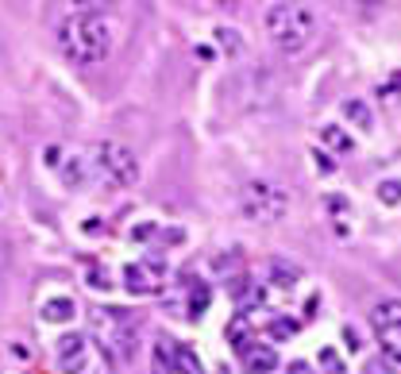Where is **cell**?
I'll return each mask as SVG.
<instances>
[{"label": "cell", "mask_w": 401, "mask_h": 374, "mask_svg": "<svg viewBox=\"0 0 401 374\" xmlns=\"http://www.w3.org/2000/svg\"><path fill=\"white\" fill-rule=\"evenodd\" d=\"M54 39L74 66H97L112 50V27L104 16H66L54 27Z\"/></svg>", "instance_id": "6da1fadb"}, {"label": "cell", "mask_w": 401, "mask_h": 374, "mask_svg": "<svg viewBox=\"0 0 401 374\" xmlns=\"http://www.w3.org/2000/svg\"><path fill=\"white\" fill-rule=\"evenodd\" d=\"M262 27L282 54H305L317 42V16L305 4H293V0L270 4L267 16H262Z\"/></svg>", "instance_id": "7a4b0ae2"}, {"label": "cell", "mask_w": 401, "mask_h": 374, "mask_svg": "<svg viewBox=\"0 0 401 374\" xmlns=\"http://www.w3.org/2000/svg\"><path fill=\"white\" fill-rule=\"evenodd\" d=\"M89 332L112 359H132L139 332L127 309H89Z\"/></svg>", "instance_id": "3957f363"}, {"label": "cell", "mask_w": 401, "mask_h": 374, "mask_svg": "<svg viewBox=\"0 0 401 374\" xmlns=\"http://www.w3.org/2000/svg\"><path fill=\"white\" fill-rule=\"evenodd\" d=\"M239 212L251 224H278L290 212V197L274 182H247L239 193Z\"/></svg>", "instance_id": "277c9868"}, {"label": "cell", "mask_w": 401, "mask_h": 374, "mask_svg": "<svg viewBox=\"0 0 401 374\" xmlns=\"http://www.w3.org/2000/svg\"><path fill=\"white\" fill-rule=\"evenodd\" d=\"M93 170L109 189H127L139 178V158L124 143H97L93 147Z\"/></svg>", "instance_id": "5b68a950"}, {"label": "cell", "mask_w": 401, "mask_h": 374, "mask_svg": "<svg viewBox=\"0 0 401 374\" xmlns=\"http://www.w3.org/2000/svg\"><path fill=\"white\" fill-rule=\"evenodd\" d=\"M370 328H375L386 355L401 363V301H378L370 309Z\"/></svg>", "instance_id": "8992f818"}, {"label": "cell", "mask_w": 401, "mask_h": 374, "mask_svg": "<svg viewBox=\"0 0 401 374\" xmlns=\"http://www.w3.org/2000/svg\"><path fill=\"white\" fill-rule=\"evenodd\" d=\"M162 286H166V263H162L159 255L135 258L124 270V290L132 293V297H150V293H159Z\"/></svg>", "instance_id": "52a82bcc"}, {"label": "cell", "mask_w": 401, "mask_h": 374, "mask_svg": "<svg viewBox=\"0 0 401 374\" xmlns=\"http://www.w3.org/2000/svg\"><path fill=\"white\" fill-rule=\"evenodd\" d=\"M54 359H58L62 374H85L89 366V348H85V336L77 332H66L54 340Z\"/></svg>", "instance_id": "ba28073f"}, {"label": "cell", "mask_w": 401, "mask_h": 374, "mask_svg": "<svg viewBox=\"0 0 401 374\" xmlns=\"http://www.w3.org/2000/svg\"><path fill=\"white\" fill-rule=\"evenodd\" d=\"M239 366H243V374H274L278 371V351L270 348V343H255V340H247L239 351Z\"/></svg>", "instance_id": "9c48e42d"}, {"label": "cell", "mask_w": 401, "mask_h": 374, "mask_svg": "<svg viewBox=\"0 0 401 374\" xmlns=\"http://www.w3.org/2000/svg\"><path fill=\"white\" fill-rule=\"evenodd\" d=\"M267 278H270V286H278V290H293V286L301 282V266L285 263V258H270Z\"/></svg>", "instance_id": "30bf717a"}, {"label": "cell", "mask_w": 401, "mask_h": 374, "mask_svg": "<svg viewBox=\"0 0 401 374\" xmlns=\"http://www.w3.org/2000/svg\"><path fill=\"white\" fill-rule=\"evenodd\" d=\"M58 174H62V185H66V189H81L85 178H89V170H85V158H81V155L62 158V162H58Z\"/></svg>", "instance_id": "8fae6325"}, {"label": "cell", "mask_w": 401, "mask_h": 374, "mask_svg": "<svg viewBox=\"0 0 401 374\" xmlns=\"http://www.w3.org/2000/svg\"><path fill=\"white\" fill-rule=\"evenodd\" d=\"M174 374H205V366H200L197 351L189 343H174Z\"/></svg>", "instance_id": "7c38bea8"}, {"label": "cell", "mask_w": 401, "mask_h": 374, "mask_svg": "<svg viewBox=\"0 0 401 374\" xmlns=\"http://www.w3.org/2000/svg\"><path fill=\"white\" fill-rule=\"evenodd\" d=\"M343 116H347L355 127H363V132H370V127H375V116H370L367 100H359V97H347V100H343Z\"/></svg>", "instance_id": "4fadbf2b"}, {"label": "cell", "mask_w": 401, "mask_h": 374, "mask_svg": "<svg viewBox=\"0 0 401 374\" xmlns=\"http://www.w3.org/2000/svg\"><path fill=\"white\" fill-rule=\"evenodd\" d=\"M150 371L155 374H174V343L170 340H159L150 348Z\"/></svg>", "instance_id": "5bb4252c"}, {"label": "cell", "mask_w": 401, "mask_h": 374, "mask_svg": "<svg viewBox=\"0 0 401 374\" xmlns=\"http://www.w3.org/2000/svg\"><path fill=\"white\" fill-rule=\"evenodd\" d=\"M74 301L70 297H50L47 305H42V320H50V325H54V320H58V325H66V320H74Z\"/></svg>", "instance_id": "9a60e30c"}, {"label": "cell", "mask_w": 401, "mask_h": 374, "mask_svg": "<svg viewBox=\"0 0 401 374\" xmlns=\"http://www.w3.org/2000/svg\"><path fill=\"white\" fill-rule=\"evenodd\" d=\"M320 143H324L328 150H336V155H347L355 143H351V135L343 132V127H336V124H324L320 127Z\"/></svg>", "instance_id": "2e32d148"}, {"label": "cell", "mask_w": 401, "mask_h": 374, "mask_svg": "<svg viewBox=\"0 0 401 374\" xmlns=\"http://www.w3.org/2000/svg\"><path fill=\"white\" fill-rule=\"evenodd\" d=\"M116 0H66L70 16H104Z\"/></svg>", "instance_id": "e0dca14e"}, {"label": "cell", "mask_w": 401, "mask_h": 374, "mask_svg": "<svg viewBox=\"0 0 401 374\" xmlns=\"http://www.w3.org/2000/svg\"><path fill=\"white\" fill-rule=\"evenodd\" d=\"M243 266V251L239 247H224L220 255H212V270L217 274H232V270H239Z\"/></svg>", "instance_id": "ac0fdd59"}, {"label": "cell", "mask_w": 401, "mask_h": 374, "mask_svg": "<svg viewBox=\"0 0 401 374\" xmlns=\"http://www.w3.org/2000/svg\"><path fill=\"white\" fill-rule=\"evenodd\" d=\"M209 301H212L209 282H193V290H189V316H200L205 309H209Z\"/></svg>", "instance_id": "d6986e66"}, {"label": "cell", "mask_w": 401, "mask_h": 374, "mask_svg": "<svg viewBox=\"0 0 401 374\" xmlns=\"http://www.w3.org/2000/svg\"><path fill=\"white\" fill-rule=\"evenodd\" d=\"M378 201L382 205H401V182H382L378 185Z\"/></svg>", "instance_id": "ffe728a7"}, {"label": "cell", "mask_w": 401, "mask_h": 374, "mask_svg": "<svg viewBox=\"0 0 401 374\" xmlns=\"http://www.w3.org/2000/svg\"><path fill=\"white\" fill-rule=\"evenodd\" d=\"M320 366H324V371H332V374H343V363H340V355H336L332 348L320 351Z\"/></svg>", "instance_id": "44dd1931"}, {"label": "cell", "mask_w": 401, "mask_h": 374, "mask_svg": "<svg viewBox=\"0 0 401 374\" xmlns=\"http://www.w3.org/2000/svg\"><path fill=\"white\" fill-rule=\"evenodd\" d=\"M89 278H93V290H112V282H109V274H104V266H89Z\"/></svg>", "instance_id": "7402d4cb"}, {"label": "cell", "mask_w": 401, "mask_h": 374, "mask_svg": "<svg viewBox=\"0 0 401 374\" xmlns=\"http://www.w3.org/2000/svg\"><path fill=\"white\" fill-rule=\"evenodd\" d=\"M297 332V325H293V320H274V328H270V336H274V340H285V336H293Z\"/></svg>", "instance_id": "603a6c76"}, {"label": "cell", "mask_w": 401, "mask_h": 374, "mask_svg": "<svg viewBox=\"0 0 401 374\" xmlns=\"http://www.w3.org/2000/svg\"><path fill=\"white\" fill-rule=\"evenodd\" d=\"M217 39L224 42V50H239V39H235V31H232V27H220V31H217Z\"/></svg>", "instance_id": "cb8c5ba5"}, {"label": "cell", "mask_w": 401, "mask_h": 374, "mask_svg": "<svg viewBox=\"0 0 401 374\" xmlns=\"http://www.w3.org/2000/svg\"><path fill=\"white\" fill-rule=\"evenodd\" d=\"M363 374H390V366H386V359H370V363L363 366Z\"/></svg>", "instance_id": "d4e9b609"}, {"label": "cell", "mask_w": 401, "mask_h": 374, "mask_svg": "<svg viewBox=\"0 0 401 374\" xmlns=\"http://www.w3.org/2000/svg\"><path fill=\"white\" fill-rule=\"evenodd\" d=\"M58 162H62V150H58V147H47V166L58 170Z\"/></svg>", "instance_id": "484cf974"}, {"label": "cell", "mask_w": 401, "mask_h": 374, "mask_svg": "<svg viewBox=\"0 0 401 374\" xmlns=\"http://www.w3.org/2000/svg\"><path fill=\"white\" fill-rule=\"evenodd\" d=\"M313 158H317V166L324 170V174H332V170H336V162H328V155H320V150H317Z\"/></svg>", "instance_id": "4316f807"}, {"label": "cell", "mask_w": 401, "mask_h": 374, "mask_svg": "<svg viewBox=\"0 0 401 374\" xmlns=\"http://www.w3.org/2000/svg\"><path fill=\"white\" fill-rule=\"evenodd\" d=\"M217 8H224V12H235V8H243V0H212Z\"/></svg>", "instance_id": "83f0119b"}, {"label": "cell", "mask_w": 401, "mask_h": 374, "mask_svg": "<svg viewBox=\"0 0 401 374\" xmlns=\"http://www.w3.org/2000/svg\"><path fill=\"white\" fill-rule=\"evenodd\" d=\"M285 374H313V371H309V363H290V366H285Z\"/></svg>", "instance_id": "f1b7e54d"}]
</instances>
